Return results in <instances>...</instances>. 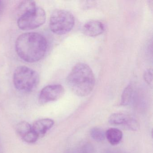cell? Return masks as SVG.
<instances>
[{"instance_id":"11","label":"cell","mask_w":153,"mask_h":153,"mask_svg":"<svg viewBox=\"0 0 153 153\" xmlns=\"http://www.w3.org/2000/svg\"><path fill=\"white\" fill-rule=\"evenodd\" d=\"M123 136L122 132L116 128H111L105 132V138L113 146L119 144L122 139Z\"/></svg>"},{"instance_id":"4","label":"cell","mask_w":153,"mask_h":153,"mask_svg":"<svg viewBox=\"0 0 153 153\" xmlns=\"http://www.w3.org/2000/svg\"><path fill=\"white\" fill-rule=\"evenodd\" d=\"M15 87L21 92H32L38 85L40 81L39 74L34 70L25 66L16 68L13 74Z\"/></svg>"},{"instance_id":"6","label":"cell","mask_w":153,"mask_h":153,"mask_svg":"<svg viewBox=\"0 0 153 153\" xmlns=\"http://www.w3.org/2000/svg\"><path fill=\"white\" fill-rule=\"evenodd\" d=\"M65 93V89L59 84L49 85L42 88L39 97V102L42 104L54 102L61 98Z\"/></svg>"},{"instance_id":"13","label":"cell","mask_w":153,"mask_h":153,"mask_svg":"<svg viewBox=\"0 0 153 153\" xmlns=\"http://www.w3.org/2000/svg\"><path fill=\"white\" fill-rule=\"evenodd\" d=\"M90 136L96 141H102L105 138V132L101 128H94L90 131Z\"/></svg>"},{"instance_id":"3","label":"cell","mask_w":153,"mask_h":153,"mask_svg":"<svg viewBox=\"0 0 153 153\" xmlns=\"http://www.w3.org/2000/svg\"><path fill=\"white\" fill-rule=\"evenodd\" d=\"M17 25L21 30H30L40 27L46 21V13L34 1H21L17 7Z\"/></svg>"},{"instance_id":"14","label":"cell","mask_w":153,"mask_h":153,"mask_svg":"<svg viewBox=\"0 0 153 153\" xmlns=\"http://www.w3.org/2000/svg\"><path fill=\"white\" fill-rule=\"evenodd\" d=\"M93 152L94 149L92 145L87 143L83 145L74 153H93Z\"/></svg>"},{"instance_id":"2","label":"cell","mask_w":153,"mask_h":153,"mask_svg":"<svg viewBox=\"0 0 153 153\" xmlns=\"http://www.w3.org/2000/svg\"><path fill=\"white\" fill-rule=\"evenodd\" d=\"M68 87L75 94L86 97L91 94L95 84V78L88 65L79 62L73 67L67 78Z\"/></svg>"},{"instance_id":"7","label":"cell","mask_w":153,"mask_h":153,"mask_svg":"<svg viewBox=\"0 0 153 153\" xmlns=\"http://www.w3.org/2000/svg\"><path fill=\"white\" fill-rule=\"evenodd\" d=\"M109 122L112 125H123L130 130L136 131L138 128L137 122L133 117L122 113L113 114L109 117Z\"/></svg>"},{"instance_id":"17","label":"cell","mask_w":153,"mask_h":153,"mask_svg":"<svg viewBox=\"0 0 153 153\" xmlns=\"http://www.w3.org/2000/svg\"><path fill=\"white\" fill-rule=\"evenodd\" d=\"M106 153H124L123 152H122V151H120L119 150H111L109 151H107Z\"/></svg>"},{"instance_id":"15","label":"cell","mask_w":153,"mask_h":153,"mask_svg":"<svg viewBox=\"0 0 153 153\" xmlns=\"http://www.w3.org/2000/svg\"><path fill=\"white\" fill-rule=\"evenodd\" d=\"M152 70L148 69L145 71L144 74V79L146 82L149 85L152 83Z\"/></svg>"},{"instance_id":"16","label":"cell","mask_w":153,"mask_h":153,"mask_svg":"<svg viewBox=\"0 0 153 153\" xmlns=\"http://www.w3.org/2000/svg\"><path fill=\"white\" fill-rule=\"evenodd\" d=\"M5 9V3L4 1H0V19L2 16Z\"/></svg>"},{"instance_id":"10","label":"cell","mask_w":153,"mask_h":153,"mask_svg":"<svg viewBox=\"0 0 153 153\" xmlns=\"http://www.w3.org/2000/svg\"><path fill=\"white\" fill-rule=\"evenodd\" d=\"M54 123V121L51 119H41L34 123L32 125V128L39 138L43 137L46 132L53 127Z\"/></svg>"},{"instance_id":"1","label":"cell","mask_w":153,"mask_h":153,"mask_svg":"<svg viewBox=\"0 0 153 153\" xmlns=\"http://www.w3.org/2000/svg\"><path fill=\"white\" fill-rule=\"evenodd\" d=\"M16 50L19 58L26 62H35L43 59L47 49L46 38L34 32L19 36L16 42Z\"/></svg>"},{"instance_id":"5","label":"cell","mask_w":153,"mask_h":153,"mask_svg":"<svg viewBox=\"0 0 153 153\" xmlns=\"http://www.w3.org/2000/svg\"><path fill=\"white\" fill-rule=\"evenodd\" d=\"M75 25V18L69 11L56 10L53 11L50 19V29L55 34L63 35L72 30Z\"/></svg>"},{"instance_id":"9","label":"cell","mask_w":153,"mask_h":153,"mask_svg":"<svg viewBox=\"0 0 153 153\" xmlns=\"http://www.w3.org/2000/svg\"><path fill=\"white\" fill-rule=\"evenodd\" d=\"M105 27L102 22L91 20L87 22L83 27V33L87 36L95 37L104 32Z\"/></svg>"},{"instance_id":"12","label":"cell","mask_w":153,"mask_h":153,"mask_svg":"<svg viewBox=\"0 0 153 153\" xmlns=\"http://www.w3.org/2000/svg\"><path fill=\"white\" fill-rule=\"evenodd\" d=\"M134 95L133 86L131 84H129L125 88L123 92L121 105L123 106H127L130 104L133 101Z\"/></svg>"},{"instance_id":"8","label":"cell","mask_w":153,"mask_h":153,"mask_svg":"<svg viewBox=\"0 0 153 153\" xmlns=\"http://www.w3.org/2000/svg\"><path fill=\"white\" fill-rule=\"evenodd\" d=\"M16 130L19 136L27 143H34L39 139L33 130L32 125L25 121L20 122L17 125Z\"/></svg>"}]
</instances>
